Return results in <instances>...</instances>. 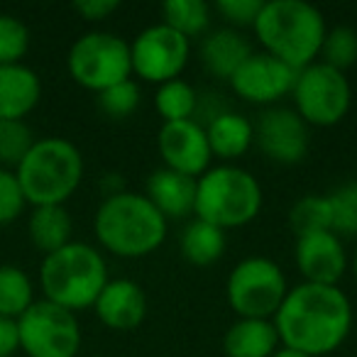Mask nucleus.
I'll return each instance as SVG.
<instances>
[{
    "label": "nucleus",
    "mask_w": 357,
    "mask_h": 357,
    "mask_svg": "<svg viewBox=\"0 0 357 357\" xmlns=\"http://www.w3.org/2000/svg\"><path fill=\"white\" fill-rule=\"evenodd\" d=\"M228 357H272L279 350L277 328L267 318H240L223 337Z\"/></svg>",
    "instance_id": "20"
},
{
    "label": "nucleus",
    "mask_w": 357,
    "mask_h": 357,
    "mask_svg": "<svg viewBox=\"0 0 357 357\" xmlns=\"http://www.w3.org/2000/svg\"><path fill=\"white\" fill-rule=\"evenodd\" d=\"M262 6V0H218L215 13L228 22L230 30L240 32V27H255Z\"/></svg>",
    "instance_id": "34"
},
{
    "label": "nucleus",
    "mask_w": 357,
    "mask_h": 357,
    "mask_svg": "<svg viewBox=\"0 0 357 357\" xmlns=\"http://www.w3.org/2000/svg\"><path fill=\"white\" fill-rule=\"evenodd\" d=\"M252 30L267 54L296 71L306 69L318 59L328 32L323 13L303 0L264 3Z\"/></svg>",
    "instance_id": "2"
},
{
    "label": "nucleus",
    "mask_w": 357,
    "mask_h": 357,
    "mask_svg": "<svg viewBox=\"0 0 357 357\" xmlns=\"http://www.w3.org/2000/svg\"><path fill=\"white\" fill-rule=\"evenodd\" d=\"M250 56H252V47H250L248 37L230 27L211 32L201 45V61L215 79L230 81Z\"/></svg>",
    "instance_id": "19"
},
{
    "label": "nucleus",
    "mask_w": 357,
    "mask_h": 357,
    "mask_svg": "<svg viewBox=\"0 0 357 357\" xmlns=\"http://www.w3.org/2000/svg\"><path fill=\"white\" fill-rule=\"evenodd\" d=\"M20 350V331L17 321L0 316V357H13Z\"/></svg>",
    "instance_id": "36"
},
{
    "label": "nucleus",
    "mask_w": 357,
    "mask_h": 357,
    "mask_svg": "<svg viewBox=\"0 0 357 357\" xmlns=\"http://www.w3.org/2000/svg\"><path fill=\"white\" fill-rule=\"evenodd\" d=\"M30 50V30L15 15L0 13V66L20 64Z\"/></svg>",
    "instance_id": "31"
},
{
    "label": "nucleus",
    "mask_w": 357,
    "mask_h": 357,
    "mask_svg": "<svg viewBox=\"0 0 357 357\" xmlns=\"http://www.w3.org/2000/svg\"><path fill=\"white\" fill-rule=\"evenodd\" d=\"M287 294V277L267 257L243 259L228 277V303L240 318L272 321Z\"/></svg>",
    "instance_id": "8"
},
{
    "label": "nucleus",
    "mask_w": 357,
    "mask_h": 357,
    "mask_svg": "<svg viewBox=\"0 0 357 357\" xmlns=\"http://www.w3.org/2000/svg\"><path fill=\"white\" fill-rule=\"evenodd\" d=\"M352 272H355V279H357V250H355V257H352Z\"/></svg>",
    "instance_id": "38"
},
{
    "label": "nucleus",
    "mask_w": 357,
    "mask_h": 357,
    "mask_svg": "<svg viewBox=\"0 0 357 357\" xmlns=\"http://www.w3.org/2000/svg\"><path fill=\"white\" fill-rule=\"evenodd\" d=\"M25 204V194H22L15 172L0 167V225L13 223L22 213Z\"/></svg>",
    "instance_id": "33"
},
{
    "label": "nucleus",
    "mask_w": 357,
    "mask_h": 357,
    "mask_svg": "<svg viewBox=\"0 0 357 357\" xmlns=\"http://www.w3.org/2000/svg\"><path fill=\"white\" fill-rule=\"evenodd\" d=\"M206 137L213 157L238 159L255 142V125L233 110H220L206 125Z\"/></svg>",
    "instance_id": "21"
},
{
    "label": "nucleus",
    "mask_w": 357,
    "mask_h": 357,
    "mask_svg": "<svg viewBox=\"0 0 357 357\" xmlns=\"http://www.w3.org/2000/svg\"><path fill=\"white\" fill-rule=\"evenodd\" d=\"M71 215L64 206H37L27 223V233L37 250L47 255L66 248L71 243Z\"/></svg>",
    "instance_id": "22"
},
{
    "label": "nucleus",
    "mask_w": 357,
    "mask_h": 357,
    "mask_svg": "<svg viewBox=\"0 0 357 357\" xmlns=\"http://www.w3.org/2000/svg\"><path fill=\"white\" fill-rule=\"evenodd\" d=\"M96 316L110 331H132L147 316V296L142 287L130 279L108 282L93 303Z\"/></svg>",
    "instance_id": "16"
},
{
    "label": "nucleus",
    "mask_w": 357,
    "mask_h": 357,
    "mask_svg": "<svg viewBox=\"0 0 357 357\" xmlns=\"http://www.w3.org/2000/svg\"><path fill=\"white\" fill-rule=\"evenodd\" d=\"M154 108L162 115L164 123L194 120V115L199 113V93L184 79L167 81L154 93Z\"/></svg>",
    "instance_id": "24"
},
{
    "label": "nucleus",
    "mask_w": 357,
    "mask_h": 357,
    "mask_svg": "<svg viewBox=\"0 0 357 357\" xmlns=\"http://www.w3.org/2000/svg\"><path fill=\"white\" fill-rule=\"evenodd\" d=\"M189 40L164 22L142 30L130 45L132 71L139 79L159 86L178 79V74L189 64Z\"/></svg>",
    "instance_id": "11"
},
{
    "label": "nucleus",
    "mask_w": 357,
    "mask_h": 357,
    "mask_svg": "<svg viewBox=\"0 0 357 357\" xmlns=\"http://www.w3.org/2000/svg\"><path fill=\"white\" fill-rule=\"evenodd\" d=\"M331 233L337 238H357V181L337 186L328 194Z\"/></svg>",
    "instance_id": "28"
},
{
    "label": "nucleus",
    "mask_w": 357,
    "mask_h": 357,
    "mask_svg": "<svg viewBox=\"0 0 357 357\" xmlns=\"http://www.w3.org/2000/svg\"><path fill=\"white\" fill-rule=\"evenodd\" d=\"M96 357H100V355H96Z\"/></svg>",
    "instance_id": "39"
},
{
    "label": "nucleus",
    "mask_w": 357,
    "mask_h": 357,
    "mask_svg": "<svg viewBox=\"0 0 357 357\" xmlns=\"http://www.w3.org/2000/svg\"><path fill=\"white\" fill-rule=\"evenodd\" d=\"M20 350L27 357H76L81 347V326L76 316L56 303L35 301L20 318Z\"/></svg>",
    "instance_id": "10"
},
{
    "label": "nucleus",
    "mask_w": 357,
    "mask_h": 357,
    "mask_svg": "<svg viewBox=\"0 0 357 357\" xmlns=\"http://www.w3.org/2000/svg\"><path fill=\"white\" fill-rule=\"evenodd\" d=\"M118 8H120L118 0H76L74 3V10L89 22L105 20V17L113 15Z\"/></svg>",
    "instance_id": "35"
},
{
    "label": "nucleus",
    "mask_w": 357,
    "mask_h": 357,
    "mask_svg": "<svg viewBox=\"0 0 357 357\" xmlns=\"http://www.w3.org/2000/svg\"><path fill=\"white\" fill-rule=\"evenodd\" d=\"M162 17L164 25L191 40L208 27L211 8L204 0H167L162 6Z\"/></svg>",
    "instance_id": "26"
},
{
    "label": "nucleus",
    "mask_w": 357,
    "mask_h": 357,
    "mask_svg": "<svg viewBox=\"0 0 357 357\" xmlns=\"http://www.w3.org/2000/svg\"><path fill=\"white\" fill-rule=\"evenodd\" d=\"M93 230L98 243L115 257L137 259L152 255L167 238V218L144 194L123 191L108 196L96 211Z\"/></svg>",
    "instance_id": "3"
},
{
    "label": "nucleus",
    "mask_w": 357,
    "mask_h": 357,
    "mask_svg": "<svg viewBox=\"0 0 357 357\" xmlns=\"http://www.w3.org/2000/svg\"><path fill=\"white\" fill-rule=\"evenodd\" d=\"M272 357H311V355H303V352H298V350H291V347H279L277 352H274Z\"/></svg>",
    "instance_id": "37"
},
{
    "label": "nucleus",
    "mask_w": 357,
    "mask_h": 357,
    "mask_svg": "<svg viewBox=\"0 0 357 357\" xmlns=\"http://www.w3.org/2000/svg\"><path fill=\"white\" fill-rule=\"evenodd\" d=\"M296 76V69L274 59L267 52H252V56L233 74L230 86L240 98L250 100V103L272 105L282 96L291 93Z\"/></svg>",
    "instance_id": "13"
},
{
    "label": "nucleus",
    "mask_w": 357,
    "mask_h": 357,
    "mask_svg": "<svg viewBox=\"0 0 357 357\" xmlns=\"http://www.w3.org/2000/svg\"><path fill=\"white\" fill-rule=\"evenodd\" d=\"M42 96V81L30 66H0V120H22L35 110Z\"/></svg>",
    "instance_id": "17"
},
{
    "label": "nucleus",
    "mask_w": 357,
    "mask_h": 357,
    "mask_svg": "<svg viewBox=\"0 0 357 357\" xmlns=\"http://www.w3.org/2000/svg\"><path fill=\"white\" fill-rule=\"evenodd\" d=\"M139 98H142L139 86L135 84L132 79H128V81H120V84L110 86V89L100 91L98 108L103 110L108 118L123 120V118H130V115L139 108Z\"/></svg>",
    "instance_id": "32"
},
{
    "label": "nucleus",
    "mask_w": 357,
    "mask_h": 357,
    "mask_svg": "<svg viewBox=\"0 0 357 357\" xmlns=\"http://www.w3.org/2000/svg\"><path fill=\"white\" fill-rule=\"evenodd\" d=\"M289 225L296 233V238L331 230V204H328V196L311 194L303 196L301 201H296L294 208L289 211Z\"/></svg>",
    "instance_id": "27"
},
{
    "label": "nucleus",
    "mask_w": 357,
    "mask_h": 357,
    "mask_svg": "<svg viewBox=\"0 0 357 357\" xmlns=\"http://www.w3.org/2000/svg\"><path fill=\"white\" fill-rule=\"evenodd\" d=\"M35 142V135L25 120H0V164L17 169Z\"/></svg>",
    "instance_id": "29"
},
{
    "label": "nucleus",
    "mask_w": 357,
    "mask_h": 357,
    "mask_svg": "<svg viewBox=\"0 0 357 357\" xmlns=\"http://www.w3.org/2000/svg\"><path fill=\"white\" fill-rule=\"evenodd\" d=\"M255 142L277 164H296L308 152V125L291 108L272 105L255 125Z\"/></svg>",
    "instance_id": "14"
},
{
    "label": "nucleus",
    "mask_w": 357,
    "mask_h": 357,
    "mask_svg": "<svg viewBox=\"0 0 357 357\" xmlns=\"http://www.w3.org/2000/svg\"><path fill=\"white\" fill-rule=\"evenodd\" d=\"M157 147L164 159V167L184 176L199 178L211 169V147L206 128L199 120L164 123L157 135Z\"/></svg>",
    "instance_id": "12"
},
{
    "label": "nucleus",
    "mask_w": 357,
    "mask_h": 357,
    "mask_svg": "<svg viewBox=\"0 0 357 357\" xmlns=\"http://www.w3.org/2000/svg\"><path fill=\"white\" fill-rule=\"evenodd\" d=\"M15 176L25 201L37 206H64L84 178V157L64 137L37 139L27 157L17 164Z\"/></svg>",
    "instance_id": "4"
},
{
    "label": "nucleus",
    "mask_w": 357,
    "mask_h": 357,
    "mask_svg": "<svg viewBox=\"0 0 357 357\" xmlns=\"http://www.w3.org/2000/svg\"><path fill=\"white\" fill-rule=\"evenodd\" d=\"M108 282L103 255L86 243H69L47 255L40 267L45 298L71 313L93 306Z\"/></svg>",
    "instance_id": "5"
},
{
    "label": "nucleus",
    "mask_w": 357,
    "mask_h": 357,
    "mask_svg": "<svg viewBox=\"0 0 357 357\" xmlns=\"http://www.w3.org/2000/svg\"><path fill=\"white\" fill-rule=\"evenodd\" d=\"M321 56L323 64L345 74V69L357 61V32L352 27H333L331 32H326Z\"/></svg>",
    "instance_id": "30"
},
{
    "label": "nucleus",
    "mask_w": 357,
    "mask_h": 357,
    "mask_svg": "<svg viewBox=\"0 0 357 357\" xmlns=\"http://www.w3.org/2000/svg\"><path fill=\"white\" fill-rule=\"evenodd\" d=\"M296 267L308 284L337 287L347 267V255L340 238L331 230L296 238Z\"/></svg>",
    "instance_id": "15"
},
{
    "label": "nucleus",
    "mask_w": 357,
    "mask_h": 357,
    "mask_svg": "<svg viewBox=\"0 0 357 357\" xmlns=\"http://www.w3.org/2000/svg\"><path fill=\"white\" fill-rule=\"evenodd\" d=\"M272 323L284 347L321 357L337 350L350 335L352 306L337 287L303 282L289 289Z\"/></svg>",
    "instance_id": "1"
},
{
    "label": "nucleus",
    "mask_w": 357,
    "mask_h": 357,
    "mask_svg": "<svg viewBox=\"0 0 357 357\" xmlns=\"http://www.w3.org/2000/svg\"><path fill=\"white\" fill-rule=\"evenodd\" d=\"M178 245H181V255L186 262L196 264V267H208V264L218 262L228 243H225V230L196 218L186 225Z\"/></svg>",
    "instance_id": "23"
},
{
    "label": "nucleus",
    "mask_w": 357,
    "mask_h": 357,
    "mask_svg": "<svg viewBox=\"0 0 357 357\" xmlns=\"http://www.w3.org/2000/svg\"><path fill=\"white\" fill-rule=\"evenodd\" d=\"M35 303V287L27 272L13 264L0 267V316L3 318H17Z\"/></svg>",
    "instance_id": "25"
},
{
    "label": "nucleus",
    "mask_w": 357,
    "mask_h": 357,
    "mask_svg": "<svg viewBox=\"0 0 357 357\" xmlns=\"http://www.w3.org/2000/svg\"><path fill=\"white\" fill-rule=\"evenodd\" d=\"M147 199L164 218H184V215L194 213L196 178L162 167L149 176Z\"/></svg>",
    "instance_id": "18"
},
{
    "label": "nucleus",
    "mask_w": 357,
    "mask_h": 357,
    "mask_svg": "<svg viewBox=\"0 0 357 357\" xmlns=\"http://www.w3.org/2000/svg\"><path fill=\"white\" fill-rule=\"evenodd\" d=\"M262 211V186L248 169L223 164L196 178V206L199 220L220 230L252 223Z\"/></svg>",
    "instance_id": "6"
},
{
    "label": "nucleus",
    "mask_w": 357,
    "mask_h": 357,
    "mask_svg": "<svg viewBox=\"0 0 357 357\" xmlns=\"http://www.w3.org/2000/svg\"><path fill=\"white\" fill-rule=\"evenodd\" d=\"M291 96L303 123L318 125V128H331L340 123L350 110L352 100L345 74L323 61H313L311 66L298 71Z\"/></svg>",
    "instance_id": "9"
},
{
    "label": "nucleus",
    "mask_w": 357,
    "mask_h": 357,
    "mask_svg": "<svg viewBox=\"0 0 357 357\" xmlns=\"http://www.w3.org/2000/svg\"><path fill=\"white\" fill-rule=\"evenodd\" d=\"M66 66L76 84L100 93L130 79V45L113 32H89L71 45Z\"/></svg>",
    "instance_id": "7"
}]
</instances>
